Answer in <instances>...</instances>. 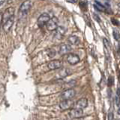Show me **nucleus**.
Returning a JSON list of instances; mask_svg holds the SVG:
<instances>
[{
    "label": "nucleus",
    "mask_w": 120,
    "mask_h": 120,
    "mask_svg": "<svg viewBox=\"0 0 120 120\" xmlns=\"http://www.w3.org/2000/svg\"><path fill=\"white\" fill-rule=\"evenodd\" d=\"M58 24H59L58 18L56 17H52V18H50V20L46 24L47 29L49 31H54L58 27Z\"/></svg>",
    "instance_id": "obj_1"
},
{
    "label": "nucleus",
    "mask_w": 120,
    "mask_h": 120,
    "mask_svg": "<svg viewBox=\"0 0 120 120\" xmlns=\"http://www.w3.org/2000/svg\"><path fill=\"white\" fill-rule=\"evenodd\" d=\"M74 107V103L71 99L63 100L59 103V107L62 110H71Z\"/></svg>",
    "instance_id": "obj_2"
},
{
    "label": "nucleus",
    "mask_w": 120,
    "mask_h": 120,
    "mask_svg": "<svg viewBox=\"0 0 120 120\" xmlns=\"http://www.w3.org/2000/svg\"><path fill=\"white\" fill-rule=\"evenodd\" d=\"M32 6V3L30 0H26L24 2L22 3V5L20 7V14L22 15H26L29 12V11L31 9Z\"/></svg>",
    "instance_id": "obj_3"
},
{
    "label": "nucleus",
    "mask_w": 120,
    "mask_h": 120,
    "mask_svg": "<svg viewBox=\"0 0 120 120\" xmlns=\"http://www.w3.org/2000/svg\"><path fill=\"white\" fill-rule=\"evenodd\" d=\"M83 115V111L82 109L80 108H74L71 109L70 112H68V116L71 119H78L80 118Z\"/></svg>",
    "instance_id": "obj_4"
},
{
    "label": "nucleus",
    "mask_w": 120,
    "mask_h": 120,
    "mask_svg": "<svg viewBox=\"0 0 120 120\" xmlns=\"http://www.w3.org/2000/svg\"><path fill=\"white\" fill-rule=\"evenodd\" d=\"M14 12H15V8L14 7H9L8 8H7L5 11V12L2 14V23L4 24L8 19H9L11 17L14 16Z\"/></svg>",
    "instance_id": "obj_5"
},
{
    "label": "nucleus",
    "mask_w": 120,
    "mask_h": 120,
    "mask_svg": "<svg viewBox=\"0 0 120 120\" xmlns=\"http://www.w3.org/2000/svg\"><path fill=\"white\" fill-rule=\"evenodd\" d=\"M62 65H63L62 61H59V60H53V61H50L48 63L47 66L50 70H54L61 69L62 67Z\"/></svg>",
    "instance_id": "obj_6"
},
{
    "label": "nucleus",
    "mask_w": 120,
    "mask_h": 120,
    "mask_svg": "<svg viewBox=\"0 0 120 120\" xmlns=\"http://www.w3.org/2000/svg\"><path fill=\"white\" fill-rule=\"evenodd\" d=\"M75 95V91L73 88L65 89L61 95V98L63 100L66 99H71Z\"/></svg>",
    "instance_id": "obj_7"
},
{
    "label": "nucleus",
    "mask_w": 120,
    "mask_h": 120,
    "mask_svg": "<svg viewBox=\"0 0 120 120\" xmlns=\"http://www.w3.org/2000/svg\"><path fill=\"white\" fill-rule=\"evenodd\" d=\"M67 61L71 65H75L80 61V57L75 54H68L67 56Z\"/></svg>",
    "instance_id": "obj_8"
},
{
    "label": "nucleus",
    "mask_w": 120,
    "mask_h": 120,
    "mask_svg": "<svg viewBox=\"0 0 120 120\" xmlns=\"http://www.w3.org/2000/svg\"><path fill=\"white\" fill-rule=\"evenodd\" d=\"M14 22V16L11 17L9 19H8L5 23L3 24V29L5 33H8L10 29L12 27Z\"/></svg>",
    "instance_id": "obj_9"
},
{
    "label": "nucleus",
    "mask_w": 120,
    "mask_h": 120,
    "mask_svg": "<svg viewBox=\"0 0 120 120\" xmlns=\"http://www.w3.org/2000/svg\"><path fill=\"white\" fill-rule=\"evenodd\" d=\"M50 15L47 13H44L42 14H41L39 16L38 19V24L40 27H43L44 25H46L47 23V21L50 20Z\"/></svg>",
    "instance_id": "obj_10"
},
{
    "label": "nucleus",
    "mask_w": 120,
    "mask_h": 120,
    "mask_svg": "<svg viewBox=\"0 0 120 120\" xmlns=\"http://www.w3.org/2000/svg\"><path fill=\"white\" fill-rule=\"evenodd\" d=\"M72 51V48L69 45H62L59 48V53L61 55L69 54Z\"/></svg>",
    "instance_id": "obj_11"
},
{
    "label": "nucleus",
    "mask_w": 120,
    "mask_h": 120,
    "mask_svg": "<svg viewBox=\"0 0 120 120\" xmlns=\"http://www.w3.org/2000/svg\"><path fill=\"white\" fill-rule=\"evenodd\" d=\"M55 31H56V34H55L56 38L58 39H62L65 33V29L63 27H58L56 29Z\"/></svg>",
    "instance_id": "obj_12"
},
{
    "label": "nucleus",
    "mask_w": 120,
    "mask_h": 120,
    "mask_svg": "<svg viewBox=\"0 0 120 120\" xmlns=\"http://www.w3.org/2000/svg\"><path fill=\"white\" fill-rule=\"evenodd\" d=\"M88 106V100L86 98H81L78 100L76 103V107L77 108H80V109H84L87 107Z\"/></svg>",
    "instance_id": "obj_13"
},
{
    "label": "nucleus",
    "mask_w": 120,
    "mask_h": 120,
    "mask_svg": "<svg viewBox=\"0 0 120 120\" xmlns=\"http://www.w3.org/2000/svg\"><path fill=\"white\" fill-rule=\"evenodd\" d=\"M72 74V72H71V70L68 69V68H62L60 70L59 73V75L60 77L62 78H65L67 76H70V75Z\"/></svg>",
    "instance_id": "obj_14"
},
{
    "label": "nucleus",
    "mask_w": 120,
    "mask_h": 120,
    "mask_svg": "<svg viewBox=\"0 0 120 120\" xmlns=\"http://www.w3.org/2000/svg\"><path fill=\"white\" fill-rule=\"evenodd\" d=\"M68 41L71 45H74V46H77V45L80 44V39L78 38L77 36H71L68 37Z\"/></svg>",
    "instance_id": "obj_15"
},
{
    "label": "nucleus",
    "mask_w": 120,
    "mask_h": 120,
    "mask_svg": "<svg viewBox=\"0 0 120 120\" xmlns=\"http://www.w3.org/2000/svg\"><path fill=\"white\" fill-rule=\"evenodd\" d=\"M94 8L97 11H98V12H105L106 11V8L101 3L98 1H95V4L94 5Z\"/></svg>",
    "instance_id": "obj_16"
},
{
    "label": "nucleus",
    "mask_w": 120,
    "mask_h": 120,
    "mask_svg": "<svg viewBox=\"0 0 120 120\" xmlns=\"http://www.w3.org/2000/svg\"><path fill=\"white\" fill-rule=\"evenodd\" d=\"M76 85V81L75 80H71L68 82H67V83L64 84L63 85V88L64 89H69V88H72L73 87Z\"/></svg>",
    "instance_id": "obj_17"
},
{
    "label": "nucleus",
    "mask_w": 120,
    "mask_h": 120,
    "mask_svg": "<svg viewBox=\"0 0 120 120\" xmlns=\"http://www.w3.org/2000/svg\"><path fill=\"white\" fill-rule=\"evenodd\" d=\"M47 53L48 57L50 58H54L55 56H56V51H55V49H52V48H50V49L47 50Z\"/></svg>",
    "instance_id": "obj_18"
},
{
    "label": "nucleus",
    "mask_w": 120,
    "mask_h": 120,
    "mask_svg": "<svg viewBox=\"0 0 120 120\" xmlns=\"http://www.w3.org/2000/svg\"><path fill=\"white\" fill-rule=\"evenodd\" d=\"M112 36H113V38L115 40L119 41L120 39V33L118 30H116V29H114L113 32H112Z\"/></svg>",
    "instance_id": "obj_19"
},
{
    "label": "nucleus",
    "mask_w": 120,
    "mask_h": 120,
    "mask_svg": "<svg viewBox=\"0 0 120 120\" xmlns=\"http://www.w3.org/2000/svg\"><path fill=\"white\" fill-rule=\"evenodd\" d=\"M79 5H80V7L82 10L86 11V9H87V2L86 1H81L79 3Z\"/></svg>",
    "instance_id": "obj_20"
},
{
    "label": "nucleus",
    "mask_w": 120,
    "mask_h": 120,
    "mask_svg": "<svg viewBox=\"0 0 120 120\" xmlns=\"http://www.w3.org/2000/svg\"><path fill=\"white\" fill-rule=\"evenodd\" d=\"M114 85V78L113 76H109L108 79H107V85L108 87H112V85Z\"/></svg>",
    "instance_id": "obj_21"
},
{
    "label": "nucleus",
    "mask_w": 120,
    "mask_h": 120,
    "mask_svg": "<svg viewBox=\"0 0 120 120\" xmlns=\"http://www.w3.org/2000/svg\"><path fill=\"white\" fill-rule=\"evenodd\" d=\"M103 42H104V46L105 48L107 49L108 51L110 50V42H109V41L107 39L104 38L103 39Z\"/></svg>",
    "instance_id": "obj_22"
},
{
    "label": "nucleus",
    "mask_w": 120,
    "mask_h": 120,
    "mask_svg": "<svg viewBox=\"0 0 120 120\" xmlns=\"http://www.w3.org/2000/svg\"><path fill=\"white\" fill-rule=\"evenodd\" d=\"M115 103L117 107H119L120 105V96L116 95L115 96Z\"/></svg>",
    "instance_id": "obj_23"
},
{
    "label": "nucleus",
    "mask_w": 120,
    "mask_h": 120,
    "mask_svg": "<svg viewBox=\"0 0 120 120\" xmlns=\"http://www.w3.org/2000/svg\"><path fill=\"white\" fill-rule=\"evenodd\" d=\"M111 22H112V24L115 25V26H119V21L117 20V19H115V18H111Z\"/></svg>",
    "instance_id": "obj_24"
},
{
    "label": "nucleus",
    "mask_w": 120,
    "mask_h": 120,
    "mask_svg": "<svg viewBox=\"0 0 120 120\" xmlns=\"http://www.w3.org/2000/svg\"><path fill=\"white\" fill-rule=\"evenodd\" d=\"M114 119V116H113V111L112 110V109L110 110V112H109L108 113V119L110 120H112Z\"/></svg>",
    "instance_id": "obj_25"
},
{
    "label": "nucleus",
    "mask_w": 120,
    "mask_h": 120,
    "mask_svg": "<svg viewBox=\"0 0 120 120\" xmlns=\"http://www.w3.org/2000/svg\"><path fill=\"white\" fill-rule=\"evenodd\" d=\"M93 17L95 18V20L96 21L98 22V23H100V22H101V19H100V17H99L98 15V14H93Z\"/></svg>",
    "instance_id": "obj_26"
},
{
    "label": "nucleus",
    "mask_w": 120,
    "mask_h": 120,
    "mask_svg": "<svg viewBox=\"0 0 120 120\" xmlns=\"http://www.w3.org/2000/svg\"><path fill=\"white\" fill-rule=\"evenodd\" d=\"M68 2H70V3H73V4H75V3H77L78 0H66Z\"/></svg>",
    "instance_id": "obj_27"
},
{
    "label": "nucleus",
    "mask_w": 120,
    "mask_h": 120,
    "mask_svg": "<svg viewBox=\"0 0 120 120\" xmlns=\"http://www.w3.org/2000/svg\"><path fill=\"white\" fill-rule=\"evenodd\" d=\"M116 95L120 96V88H118L117 90H116Z\"/></svg>",
    "instance_id": "obj_28"
},
{
    "label": "nucleus",
    "mask_w": 120,
    "mask_h": 120,
    "mask_svg": "<svg viewBox=\"0 0 120 120\" xmlns=\"http://www.w3.org/2000/svg\"><path fill=\"white\" fill-rule=\"evenodd\" d=\"M117 112H118V114H119V115H120V107L119 108V110H118Z\"/></svg>",
    "instance_id": "obj_29"
},
{
    "label": "nucleus",
    "mask_w": 120,
    "mask_h": 120,
    "mask_svg": "<svg viewBox=\"0 0 120 120\" xmlns=\"http://www.w3.org/2000/svg\"><path fill=\"white\" fill-rule=\"evenodd\" d=\"M3 3H4V1H1V2H0V5H2Z\"/></svg>",
    "instance_id": "obj_30"
},
{
    "label": "nucleus",
    "mask_w": 120,
    "mask_h": 120,
    "mask_svg": "<svg viewBox=\"0 0 120 120\" xmlns=\"http://www.w3.org/2000/svg\"><path fill=\"white\" fill-rule=\"evenodd\" d=\"M119 80L120 82V72H119Z\"/></svg>",
    "instance_id": "obj_31"
},
{
    "label": "nucleus",
    "mask_w": 120,
    "mask_h": 120,
    "mask_svg": "<svg viewBox=\"0 0 120 120\" xmlns=\"http://www.w3.org/2000/svg\"><path fill=\"white\" fill-rule=\"evenodd\" d=\"M118 6H119V8H120V3H119V4H118Z\"/></svg>",
    "instance_id": "obj_32"
}]
</instances>
